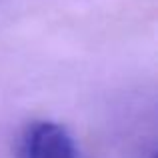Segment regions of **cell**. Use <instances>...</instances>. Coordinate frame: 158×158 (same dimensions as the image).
<instances>
[{
	"label": "cell",
	"mask_w": 158,
	"mask_h": 158,
	"mask_svg": "<svg viewBox=\"0 0 158 158\" xmlns=\"http://www.w3.org/2000/svg\"><path fill=\"white\" fill-rule=\"evenodd\" d=\"M18 158H80L74 138L56 122H34L24 130Z\"/></svg>",
	"instance_id": "6da1fadb"
}]
</instances>
